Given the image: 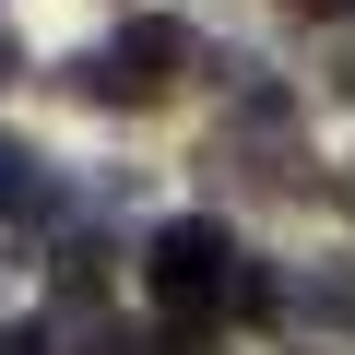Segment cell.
I'll use <instances>...</instances> for the list:
<instances>
[{
    "label": "cell",
    "instance_id": "3957f363",
    "mask_svg": "<svg viewBox=\"0 0 355 355\" xmlns=\"http://www.w3.org/2000/svg\"><path fill=\"white\" fill-rule=\"evenodd\" d=\"M272 308L308 320V331H343V343H355V272H343V261H296V272L272 284Z\"/></svg>",
    "mask_w": 355,
    "mask_h": 355
},
{
    "label": "cell",
    "instance_id": "7a4b0ae2",
    "mask_svg": "<svg viewBox=\"0 0 355 355\" xmlns=\"http://www.w3.org/2000/svg\"><path fill=\"white\" fill-rule=\"evenodd\" d=\"M190 60H202V48H190V24L142 12V24H119V36H95V48L71 60V95H83V107H130V119H142V107H166L178 83H190Z\"/></svg>",
    "mask_w": 355,
    "mask_h": 355
},
{
    "label": "cell",
    "instance_id": "5b68a950",
    "mask_svg": "<svg viewBox=\"0 0 355 355\" xmlns=\"http://www.w3.org/2000/svg\"><path fill=\"white\" fill-rule=\"evenodd\" d=\"M107 355H214V343H190V331H119Z\"/></svg>",
    "mask_w": 355,
    "mask_h": 355
},
{
    "label": "cell",
    "instance_id": "ba28073f",
    "mask_svg": "<svg viewBox=\"0 0 355 355\" xmlns=\"http://www.w3.org/2000/svg\"><path fill=\"white\" fill-rule=\"evenodd\" d=\"M284 12H343V0H284Z\"/></svg>",
    "mask_w": 355,
    "mask_h": 355
},
{
    "label": "cell",
    "instance_id": "52a82bcc",
    "mask_svg": "<svg viewBox=\"0 0 355 355\" xmlns=\"http://www.w3.org/2000/svg\"><path fill=\"white\" fill-rule=\"evenodd\" d=\"M12 71H24V48H12V36H0V83H12Z\"/></svg>",
    "mask_w": 355,
    "mask_h": 355
},
{
    "label": "cell",
    "instance_id": "277c9868",
    "mask_svg": "<svg viewBox=\"0 0 355 355\" xmlns=\"http://www.w3.org/2000/svg\"><path fill=\"white\" fill-rule=\"evenodd\" d=\"M24 202H48V154L0 130V214H24Z\"/></svg>",
    "mask_w": 355,
    "mask_h": 355
},
{
    "label": "cell",
    "instance_id": "8992f818",
    "mask_svg": "<svg viewBox=\"0 0 355 355\" xmlns=\"http://www.w3.org/2000/svg\"><path fill=\"white\" fill-rule=\"evenodd\" d=\"M0 355H48V331L36 320H0Z\"/></svg>",
    "mask_w": 355,
    "mask_h": 355
},
{
    "label": "cell",
    "instance_id": "6da1fadb",
    "mask_svg": "<svg viewBox=\"0 0 355 355\" xmlns=\"http://www.w3.org/2000/svg\"><path fill=\"white\" fill-rule=\"evenodd\" d=\"M142 296H154L166 331H190V320H214V308H272V284L237 261V237H225L214 214L154 225V249H142Z\"/></svg>",
    "mask_w": 355,
    "mask_h": 355
}]
</instances>
